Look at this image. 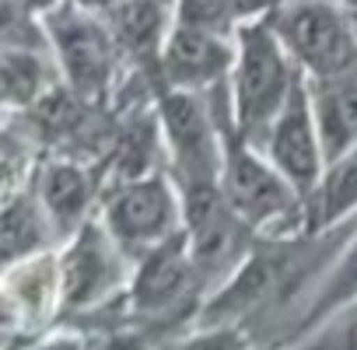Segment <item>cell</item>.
I'll list each match as a JSON object with an SVG mask.
<instances>
[{"label": "cell", "mask_w": 357, "mask_h": 350, "mask_svg": "<svg viewBox=\"0 0 357 350\" xmlns=\"http://www.w3.org/2000/svg\"><path fill=\"white\" fill-rule=\"evenodd\" d=\"M294 252L291 249H277V252H259L252 256L238 277L218 294V301L207 308V319H235V315H245L249 308L270 301L280 287L291 284L294 277Z\"/></svg>", "instance_id": "5"}, {"label": "cell", "mask_w": 357, "mask_h": 350, "mask_svg": "<svg viewBox=\"0 0 357 350\" xmlns=\"http://www.w3.org/2000/svg\"><path fill=\"white\" fill-rule=\"evenodd\" d=\"M43 84V63L32 53L8 50L0 53V98L11 105H25L39 95Z\"/></svg>", "instance_id": "14"}, {"label": "cell", "mask_w": 357, "mask_h": 350, "mask_svg": "<svg viewBox=\"0 0 357 350\" xmlns=\"http://www.w3.org/2000/svg\"><path fill=\"white\" fill-rule=\"evenodd\" d=\"M291 84L294 81L287 74V63H284V53H280L277 39L263 25L245 29L242 56H238V81H235L242 130L259 133L277 116V109H284Z\"/></svg>", "instance_id": "2"}, {"label": "cell", "mask_w": 357, "mask_h": 350, "mask_svg": "<svg viewBox=\"0 0 357 350\" xmlns=\"http://www.w3.org/2000/svg\"><path fill=\"white\" fill-rule=\"evenodd\" d=\"M39 238H43V228L29 204H11L8 211H0V263H11L32 252Z\"/></svg>", "instance_id": "15"}, {"label": "cell", "mask_w": 357, "mask_h": 350, "mask_svg": "<svg viewBox=\"0 0 357 350\" xmlns=\"http://www.w3.org/2000/svg\"><path fill=\"white\" fill-rule=\"evenodd\" d=\"M112 284V259L95 231H84V238L70 249L63 263V298L67 305H88Z\"/></svg>", "instance_id": "12"}, {"label": "cell", "mask_w": 357, "mask_h": 350, "mask_svg": "<svg viewBox=\"0 0 357 350\" xmlns=\"http://www.w3.org/2000/svg\"><path fill=\"white\" fill-rule=\"evenodd\" d=\"M319 140L329 158H343L357 147V63L322 77L315 95Z\"/></svg>", "instance_id": "7"}, {"label": "cell", "mask_w": 357, "mask_h": 350, "mask_svg": "<svg viewBox=\"0 0 357 350\" xmlns=\"http://www.w3.org/2000/svg\"><path fill=\"white\" fill-rule=\"evenodd\" d=\"M36 119H39L43 126H50V130H67V126H74V119H77V105H74L70 95L56 91V95H46V98L39 102Z\"/></svg>", "instance_id": "21"}, {"label": "cell", "mask_w": 357, "mask_h": 350, "mask_svg": "<svg viewBox=\"0 0 357 350\" xmlns=\"http://www.w3.org/2000/svg\"><path fill=\"white\" fill-rule=\"evenodd\" d=\"M270 154L277 161V168L284 172V179L294 190H308L319 175V144H315V130H312V112H308V98L298 84H291L287 102L280 109V119L270 133Z\"/></svg>", "instance_id": "3"}, {"label": "cell", "mask_w": 357, "mask_h": 350, "mask_svg": "<svg viewBox=\"0 0 357 350\" xmlns=\"http://www.w3.org/2000/svg\"><path fill=\"white\" fill-rule=\"evenodd\" d=\"M354 204H357V147L347 151L340 158V165L329 172V179L322 186V200H319V218L333 221L336 214H343Z\"/></svg>", "instance_id": "16"}, {"label": "cell", "mask_w": 357, "mask_h": 350, "mask_svg": "<svg viewBox=\"0 0 357 350\" xmlns=\"http://www.w3.org/2000/svg\"><path fill=\"white\" fill-rule=\"evenodd\" d=\"M46 291H50V266H29L22 277H18V298L29 305V308H43L46 305Z\"/></svg>", "instance_id": "22"}, {"label": "cell", "mask_w": 357, "mask_h": 350, "mask_svg": "<svg viewBox=\"0 0 357 350\" xmlns=\"http://www.w3.org/2000/svg\"><path fill=\"white\" fill-rule=\"evenodd\" d=\"M225 193L235 214H242L252 225L284 218L294 204L291 197V183L277 179V172H270L266 165H259L252 154L235 151L225 172Z\"/></svg>", "instance_id": "4"}, {"label": "cell", "mask_w": 357, "mask_h": 350, "mask_svg": "<svg viewBox=\"0 0 357 350\" xmlns=\"http://www.w3.org/2000/svg\"><path fill=\"white\" fill-rule=\"evenodd\" d=\"M225 46L214 32L178 25L168 39V77L178 84H204L225 70Z\"/></svg>", "instance_id": "11"}, {"label": "cell", "mask_w": 357, "mask_h": 350, "mask_svg": "<svg viewBox=\"0 0 357 350\" xmlns=\"http://www.w3.org/2000/svg\"><path fill=\"white\" fill-rule=\"evenodd\" d=\"M270 4H284V0H231V11L235 15H249V11H263Z\"/></svg>", "instance_id": "24"}, {"label": "cell", "mask_w": 357, "mask_h": 350, "mask_svg": "<svg viewBox=\"0 0 357 350\" xmlns=\"http://www.w3.org/2000/svg\"><path fill=\"white\" fill-rule=\"evenodd\" d=\"M178 11H183V25H193V29H207V32H218L231 11V0H178Z\"/></svg>", "instance_id": "19"}, {"label": "cell", "mask_w": 357, "mask_h": 350, "mask_svg": "<svg viewBox=\"0 0 357 350\" xmlns=\"http://www.w3.org/2000/svg\"><path fill=\"white\" fill-rule=\"evenodd\" d=\"M109 228L119 242H165L172 228V197L165 183H133L109 204Z\"/></svg>", "instance_id": "6"}, {"label": "cell", "mask_w": 357, "mask_h": 350, "mask_svg": "<svg viewBox=\"0 0 357 350\" xmlns=\"http://www.w3.org/2000/svg\"><path fill=\"white\" fill-rule=\"evenodd\" d=\"M193 266L197 263L186 256L183 238L161 242L147 256V263L140 266V277H137V287H133V305L140 312H161V308L175 305L193 280Z\"/></svg>", "instance_id": "8"}, {"label": "cell", "mask_w": 357, "mask_h": 350, "mask_svg": "<svg viewBox=\"0 0 357 350\" xmlns=\"http://www.w3.org/2000/svg\"><path fill=\"white\" fill-rule=\"evenodd\" d=\"M0 18H4V0H0Z\"/></svg>", "instance_id": "25"}, {"label": "cell", "mask_w": 357, "mask_h": 350, "mask_svg": "<svg viewBox=\"0 0 357 350\" xmlns=\"http://www.w3.org/2000/svg\"><path fill=\"white\" fill-rule=\"evenodd\" d=\"M165 123H168L172 147H175L178 161H183V168L190 175V186L211 183L214 154H211V130H207L200 105L190 95H172L165 102Z\"/></svg>", "instance_id": "10"}, {"label": "cell", "mask_w": 357, "mask_h": 350, "mask_svg": "<svg viewBox=\"0 0 357 350\" xmlns=\"http://www.w3.org/2000/svg\"><path fill=\"white\" fill-rule=\"evenodd\" d=\"M158 29H161V18H158V8L151 0H130V4L119 8V36L130 46L151 50L158 39Z\"/></svg>", "instance_id": "17"}, {"label": "cell", "mask_w": 357, "mask_h": 350, "mask_svg": "<svg viewBox=\"0 0 357 350\" xmlns=\"http://www.w3.org/2000/svg\"><path fill=\"white\" fill-rule=\"evenodd\" d=\"M56 46H60V56H63V67L74 81L77 91L91 95L105 84L109 77V43L105 36L88 25L84 18H74V15H63L56 18Z\"/></svg>", "instance_id": "9"}, {"label": "cell", "mask_w": 357, "mask_h": 350, "mask_svg": "<svg viewBox=\"0 0 357 350\" xmlns=\"http://www.w3.org/2000/svg\"><path fill=\"white\" fill-rule=\"evenodd\" d=\"M46 207L60 225H74L88 204V179L74 165H53L46 172V186H43Z\"/></svg>", "instance_id": "13"}, {"label": "cell", "mask_w": 357, "mask_h": 350, "mask_svg": "<svg viewBox=\"0 0 357 350\" xmlns=\"http://www.w3.org/2000/svg\"><path fill=\"white\" fill-rule=\"evenodd\" d=\"M350 298H357V249H354V256L340 266V273L329 280V287L322 291V298H319V308H315V312L340 308V305H347Z\"/></svg>", "instance_id": "20"}, {"label": "cell", "mask_w": 357, "mask_h": 350, "mask_svg": "<svg viewBox=\"0 0 357 350\" xmlns=\"http://www.w3.org/2000/svg\"><path fill=\"white\" fill-rule=\"evenodd\" d=\"M301 350H357V301L347 305L315 340H308Z\"/></svg>", "instance_id": "18"}, {"label": "cell", "mask_w": 357, "mask_h": 350, "mask_svg": "<svg viewBox=\"0 0 357 350\" xmlns=\"http://www.w3.org/2000/svg\"><path fill=\"white\" fill-rule=\"evenodd\" d=\"M277 36L291 46V53L319 77L340 74L357 63L354 36L340 11L319 0H298L277 11Z\"/></svg>", "instance_id": "1"}, {"label": "cell", "mask_w": 357, "mask_h": 350, "mask_svg": "<svg viewBox=\"0 0 357 350\" xmlns=\"http://www.w3.org/2000/svg\"><path fill=\"white\" fill-rule=\"evenodd\" d=\"M178 350H242V340L228 329H218V333H207V336H197V340L183 343Z\"/></svg>", "instance_id": "23"}, {"label": "cell", "mask_w": 357, "mask_h": 350, "mask_svg": "<svg viewBox=\"0 0 357 350\" xmlns=\"http://www.w3.org/2000/svg\"><path fill=\"white\" fill-rule=\"evenodd\" d=\"M347 4H354V8H357V0H347Z\"/></svg>", "instance_id": "26"}]
</instances>
